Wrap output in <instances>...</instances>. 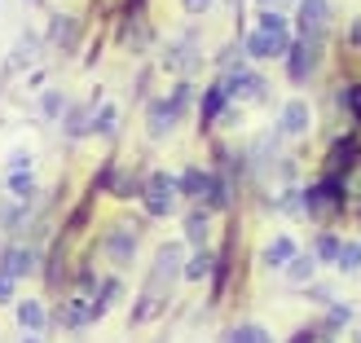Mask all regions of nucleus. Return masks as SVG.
<instances>
[{"mask_svg": "<svg viewBox=\"0 0 361 343\" xmlns=\"http://www.w3.org/2000/svg\"><path fill=\"white\" fill-rule=\"evenodd\" d=\"M180 268H185V251H180L176 242H164L159 247V256H154V273H150V291H159V295H168V286L180 277Z\"/></svg>", "mask_w": 361, "mask_h": 343, "instance_id": "4", "label": "nucleus"}, {"mask_svg": "<svg viewBox=\"0 0 361 343\" xmlns=\"http://www.w3.org/2000/svg\"><path fill=\"white\" fill-rule=\"evenodd\" d=\"M221 84H225V93H229V97H238V101H260V97H269L264 75H256V70H247V66L229 70Z\"/></svg>", "mask_w": 361, "mask_h": 343, "instance_id": "9", "label": "nucleus"}, {"mask_svg": "<svg viewBox=\"0 0 361 343\" xmlns=\"http://www.w3.org/2000/svg\"><path fill=\"white\" fill-rule=\"evenodd\" d=\"M141 198H146V211L150 216H172L176 211V176L172 172H150L141 180Z\"/></svg>", "mask_w": 361, "mask_h": 343, "instance_id": "2", "label": "nucleus"}, {"mask_svg": "<svg viewBox=\"0 0 361 343\" xmlns=\"http://www.w3.org/2000/svg\"><path fill=\"white\" fill-rule=\"evenodd\" d=\"M18 343H44L40 335H23V339H18Z\"/></svg>", "mask_w": 361, "mask_h": 343, "instance_id": "35", "label": "nucleus"}, {"mask_svg": "<svg viewBox=\"0 0 361 343\" xmlns=\"http://www.w3.org/2000/svg\"><path fill=\"white\" fill-rule=\"evenodd\" d=\"M102 313H97V304L93 299H84V295H71L58 313H49V321H58L62 330H84V326H93Z\"/></svg>", "mask_w": 361, "mask_h": 343, "instance_id": "8", "label": "nucleus"}, {"mask_svg": "<svg viewBox=\"0 0 361 343\" xmlns=\"http://www.w3.org/2000/svg\"><path fill=\"white\" fill-rule=\"evenodd\" d=\"M5 304H18V282L0 273V308H5Z\"/></svg>", "mask_w": 361, "mask_h": 343, "instance_id": "31", "label": "nucleus"}, {"mask_svg": "<svg viewBox=\"0 0 361 343\" xmlns=\"http://www.w3.org/2000/svg\"><path fill=\"white\" fill-rule=\"evenodd\" d=\"M207 180H212V172H207V168H185V172L176 176V194L203 207V198H207Z\"/></svg>", "mask_w": 361, "mask_h": 343, "instance_id": "16", "label": "nucleus"}, {"mask_svg": "<svg viewBox=\"0 0 361 343\" xmlns=\"http://www.w3.org/2000/svg\"><path fill=\"white\" fill-rule=\"evenodd\" d=\"M286 277H291L295 286L313 282V277H317V260H313V256H304V251H295V260L286 264Z\"/></svg>", "mask_w": 361, "mask_h": 343, "instance_id": "21", "label": "nucleus"}, {"mask_svg": "<svg viewBox=\"0 0 361 343\" xmlns=\"http://www.w3.org/2000/svg\"><path fill=\"white\" fill-rule=\"evenodd\" d=\"M313 70H317V40H291V49H286V80L309 84Z\"/></svg>", "mask_w": 361, "mask_h": 343, "instance_id": "5", "label": "nucleus"}, {"mask_svg": "<svg viewBox=\"0 0 361 343\" xmlns=\"http://www.w3.org/2000/svg\"><path fill=\"white\" fill-rule=\"evenodd\" d=\"M75 35H80V23H75V18H53L49 40L58 44V49H71V44H75Z\"/></svg>", "mask_w": 361, "mask_h": 343, "instance_id": "22", "label": "nucleus"}, {"mask_svg": "<svg viewBox=\"0 0 361 343\" xmlns=\"http://www.w3.org/2000/svg\"><path fill=\"white\" fill-rule=\"evenodd\" d=\"M225 343H274V335L264 326H256V321H238V326L225 330Z\"/></svg>", "mask_w": 361, "mask_h": 343, "instance_id": "20", "label": "nucleus"}, {"mask_svg": "<svg viewBox=\"0 0 361 343\" xmlns=\"http://www.w3.org/2000/svg\"><path fill=\"white\" fill-rule=\"evenodd\" d=\"M309 128H313V111H309L300 97L286 101V106H282V119H278V132H282V137H304Z\"/></svg>", "mask_w": 361, "mask_h": 343, "instance_id": "14", "label": "nucleus"}, {"mask_svg": "<svg viewBox=\"0 0 361 343\" xmlns=\"http://www.w3.org/2000/svg\"><path fill=\"white\" fill-rule=\"evenodd\" d=\"M115 123H119V111H115V106H97V115L88 119V132H97V137H115Z\"/></svg>", "mask_w": 361, "mask_h": 343, "instance_id": "23", "label": "nucleus"}, {"mask_svg": "<svg viewBox=\"0 0 361 343\" xmlns=\"http://www.w3.org/2000/svg\"><path fill=\"white\" fill-rule=\"evenodd\" d=\"M344 194L348 189H344V180H339V176H322L317 185H309L300 198H304V211H309V216H326V211L344 207Z\"/></svg>", "mask_w": 361, "mask_h": 343, "instance_id": "3", "label": "nucleus"}, {"mask_svg": "<svg viewBox=\"0 0 361 343\" xmlns=\"http://www.w3.org/2000/svg\"><path fill=\"white\" fill-rule=\"evenodd\" d=\"M137 247H141V225H119V229L106 233V260H111L115 268L133 264Z\"/></svg>", "mask_w": 361, "mask_h": 343, "instance_id": "6", "label": "nucleus"}, {"mask_svg": "<svg viewBox=\"0 0 361 343\" xmlns=\"http://www.w3.org/2000/svg\"><path fill=\"white\" fill-rule=\"evenodd\" d=\"M348 321H353V308H348V304H331V308H326V326H322V335H331V330H344Z\"/></svg>", "mask_w": 361, "mask_h": 343, "instance_id": "27", "label": "nucleus"}, {"mask_svg": "<svg viewBox=\"0 0 361 343\" xmlns=\"http://www.w3.org/2000/svg\"><path fill=\"white\" fill-rule=\"evenodd\" d=\"M335 268H339V273H357V268H361V242H344V247H339Z\"/></svg>", "mask_w": 361, "mask_h": 343, "instance_id": "25", "label": "nucleus"}, {"mask_svg": "<svg viewBox=\"0 0 361 343\" xmlns=\"http://www.w3.org/2000/svg\"><path fill=\"white\" fill-rule=\"evenodd\" d=\"M88 119H93V115H88V106H71V111L62 115V132L66 137H84L88 132Z\"/></svg>", "mask_w": 361, "mask_h": 343, "instance_id": "24", "label": "nucleus"}, {"mask_svg": "<svg viewBox=\"0 0 361 343\" xmlns=\"http://www.w3.org/2000/svg\"><path fill=\"white\" fill-rule=\"evenodd\" d=\"M326 18H331V5L326 0H300V40H317L322 44V31H326Z\"/></svg>", "mask_w": 361, "mask_h": 343, "instance_id": "11", "label": "nucleus"}, {"mask_svg": "<svg viewBox=\"0 0 361 343\" xmlns=\"http://www.w3.org/2000/svg\"><path fill=\"white\" fill-rule=\"evenodd\" d=\"M225 106H229L225 84H212L207 93H203V101H198V123H203V132H207V128H216V119L225 115Z\"/></svg>", "mask_w": 361, "mask_h": 343, "instance_id": "15", "label": "nucleus"}, {"mask_svg": "<svg viewBox=\"0 0 361 343\" xmlns=\"http://www.w3.org/2000/svg\"><path fill=\"white\" fill-rule=\"evenodd\" d=\"M13 321L23 326V335H40L44 326H53L44 299H18V304H13Z\"/></svg>", "mask_w": 361, "mask_h": 343, "instance_id": "13", "label": "nucleus"}, {"mask_svg": "<svg viewBox=\"0 0 361 343\" xmlns=\"http://www.w3.org/2000/svg\"><path fill=\"white\" fill-rule=\"evenodd\" d=\"M291 343H322V330H317V326H304V330L291 335Z\"/></svg>", "mask_w": 361, "mask_h": 343, "instance_id": "33", "label": "nucleus"}, {"mask_svg": "<svg viewBox=\"0 0 361 343\" xmlns=\"http://www.w3.org/2000/svg\"><path fill=\"white\" fill-rule=\"evenodd\" d=\"M286 49H291V35H269V31H260V27L247 35V58H251V62L286 58Z\"/></svg>", "mask_w": 361, "mask_h": 343, "instance_id": "10", "label": "nucleus"}, {"mask_svg": "<svg viewBox=\"0 0 361 343\" xmlns=\"http://www.w3.org/2000/svg\"><path fill=\"white\" fill-rule=\"evenodd\" d=\"M35 264H40V251L27 247V242H9L5 251H0V273L13 277V282H23L35 273Z\"/></svg>", "mask_w": 361, "mask_h": 343, "instance_id": "7", "label": "nucleus"}, {"mask_svg": "<svg viewBox=\"0 0 361 343\" xmlns=\"http://www.w3.org/2000/svg\"><path fill=\"white\" fill-rule=\"evenodd\" d=\"M295 251H300L295 238H286V233H282V238H274V242L260 251V264H264V268H286V264L295 260Z\"/></svg>", "mask_w": 361, "mask_h": 343, "instance_id": "17", "label": "nucleus"}, {"mask_svg": "<svg viewBox=\"0 0 361 343\" xmlns=\"http://www.w3.org/2000/svg\"><path fill=\"white\" fill-rule=\"evenodd\" d=\"M344 106L353 111V119L361 123V84H353V88H344Z\"/></svg>", "mask_w": 361, "mask_h": 343, "instance_id": "32", "label": "nucleus"}, {"mask_svg": "<svg viewBox=\"0 0 361 343\" xmlns=\"http://www.w3.org/2000/svg\"><path fill=\"white\" fill-rule=\"evenodd\" d=\"M40 111H44L49 119H62V115H66V97L58 93V88H49V93L40 97Z\"/></svg>", "mask_w": 361, "mask_h": 343, "instance_id": "30", "label": "nucleus"}, {"mask_svg": "<svg viewBox=\"0 0 361 343\" xmlns=\"http://www.w3.org/2000/svg\"><path fill=\"white\" fill-rule=\"evenodd\" d=\"M207 233H212V211H207V207H194V211L185 216V238H190V247L203 251V247H207Z\"/></svg>", "mask_w": 361, "mask_h": 343, "instance_id": "18", "label": "nucleus"}, {"mask_svg": "<svg viewBox=\"0 0 361 343\" xmlns=\"http://www.w3.org/2000/svg\"><path fill=\"white\" fill-rule=\"evenodd\" d=\"M339 247H344V242H339V233H322L317 247H313V260H317V264H331V260L339 256Z\"/></svg>", "mask_w": 361, "mask_h": 343, "instance_id": "26", "label": "nucleus"}, {"mask_svg": "<svg viewBox=\"0 0 361 343\" xmlns=\"http://www.w3.org/2000/svg\"><path fill=\"white\" fill-rule=\"evenodd\" d=\"M180 5H185L190 13H207V9H212V0H180Z\"/></svg>", "mask_w": 361, "mask_h": 343, "instance_id": "34", "label": "nucleus"}, {"mask_svg": "<svg viewBox=\"0 0 361 343\" xmlns=\"http://www.w3.org/2000/svg\"><path fill=\"white\" fill-rule=\"evenodd\" d=\"M5 185H9V194H13V198H31V194H35V180H31V172H9V180H5Z\"/></svg>", "mask_w": 361, "mask_h": 343, "instance_id": "29", "label": "nucleus"}, {"mask_svg": "<svg viewBox=\"0 0 361 343\" xmlns=\"http://www.w3.org/2000/svg\"><path fill=\"white\" fill-rule=\"evenodd\" d=\"M190 97H194V88H190V84H176V93H172V97L154 101V106H150V115H146V128H150V137H168V132L176 128L180 111L190 106Z\"/></svg>", "mask_w": 361, "mask_h": 343, "instance_id": "1", "label": "nucleus"}, {"mask_svg": "<svg viewBox=\"0 0 361 343\" xmlns=\"http://www.w3.org/2000/svg\"><path fill=\"white\" fill-rule=\"evenodd\" d=\"M212 268H216V251H194V256L185 260V268H180V277L185 282H203V277H212Z\"/></svg>", "mask_w": 361, "mask_h": 343, "instance_id": "19", "label": "nucleus"}, {"mask_svg": "<svg viewBox=\"0 0 361 343\" xmlns=\"http://www.w3.org/2000/svg\"><path fill=\"white\" fill-rule=\"evenodd\" d=\"M256 27H260V31H269V35H291V23H286L282 13H274V9H264Z\"/></svg>", "mask_w": 361, "mask_h": 343, "instance_id": "28", "label": "nucleus"}, {"mask_svg": "<svg viewBox=\"0 0 361 343\" xmlns=\"http://www.w3.org/2000/svg\"><path fill=\"white\" fill-rule=\"evenodd\" d=\"M357 158H361V146H357V137H339L331 154H326V176H339L344 180L353 168H357Z\"/></svg>", "mask_w": 361, "mask_h": 343, "instance_id": "12", "label": "nucleus"}]
</instances>
